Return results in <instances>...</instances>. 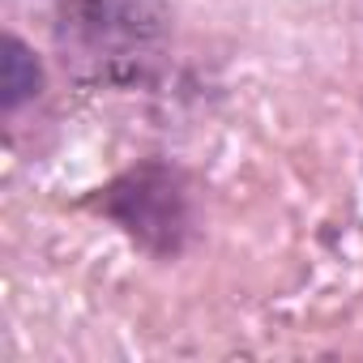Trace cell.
<instances>
[{
    "instance_id": "cell-2",
    "label": "cell",
    "mask_w": 363,
    "mask_h": 363,
    "mask_svg": "<svg viewBox=\"0 0 363 363\" xmlns=\"http://www.w3.org/2000/svg\"><path fill=\"white\" fill-rule=\"evenodd\" d=\"M90 210L116 223L154 261H179L197 235L193 184L167 158H145L120 171L111 184L90 197Z\"/></svg>"
},
{
    "instance_id": "cell-1",
    "label": "cell",
    "mask_w": 363,
    "mask_h": 363,
    "mask_svg": "<svg viewBox=\"0 0 363 363\" xmlns=\"http://www.w3.org/2000/svg\"><path fill=\"white\" fill-rule=\"evenodd\" d=\"M171 39L162 0H65L56 13V48L65 69L86 86L154 82Z\"/></svg>"
},
{
    "instance_id": "cell-3",
    "label": "cell",
    "mask_w": 363,
    "mask_h": 363,
    "mask_svg": "<svg viewBox=\"0 0 363 363\" xmlns=\"http://www.w3.org/2000/svg\"><path fill=\"white\" fill-rule=\"evenodd\" d=\"M39 90H43V65L35 60L26 39L5 35V56H0V111L18 116V107L39 99Z\"/></svg>"
}]
</instances>
